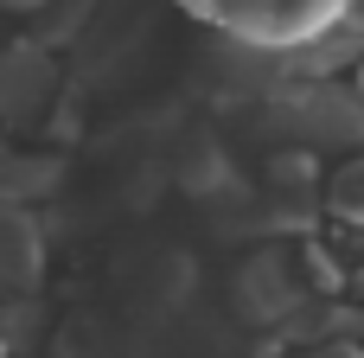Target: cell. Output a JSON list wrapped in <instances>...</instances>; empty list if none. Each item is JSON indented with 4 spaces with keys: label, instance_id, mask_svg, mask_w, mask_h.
I'll return each mask as SVG.
<instances>
[{
    "label": "cell",
    "instance_id": "cell-1",
    "mask_svg": "<svg viewBox=\"0 0 364 358\" xmlns=\"http://www.w3.org/2000/svg\"><path fill=\"white\" fill-rule=\"evenodd\" d=\"M269 122L307 147H364V96L326 77H288L269 96Z\"/></svg>",
    "mask_w": 364,
    "mask_h": 358
},
{
    "label": "cell",
    "instance_id": "cell-2",
    "mask_svg": "<svg viewBox=\"0 0 364 358\" xmlns=\"http://www.w3.org/2000/svg\"><path fill=\"white\" fill-rule=\"evenodd\" d=\"M230 301H237V320H250V327H288V320L301 314L307 288H301V275L288 269L282 250H262V256H250V263L237 269Z\"/></svg>",
    "mask_w": 364,
    "mask_h": 358
},
{
    "label": "cell",
    "instance_id": "cell-3",
    "mask_svg": "<svg viewBox=\"0 0 364 358\" xmlns=\"http://www.w3.org/2000/svg\"><path fill=\"white\" fill-rule=\"evenodd\" d=\"M51 58H45V38L32 45H6L0 51V122H32L45 102H51Z\"/></svg>",
    "mask_w": 364,
    "mask_h": 358
},
{
    "label": "cell",
    "instance_id": "cell-4",
    "mask_svg": "<svg viewBox=\"0 0 364 358\" xmlns=\"http://www.w3.org/2000/svg\"><path fill=\"white\" fill-rule=\"evenodd\" d=\"M38 263H45V231L26 211L0 205V288L6 295H26L32 275H38Z\"/></svg>",
    "mask_w": 364,
    "mask_h": 358
},
{
    "label": "cell",
    "instance_id": "cell-5",
    "mask_svg": "<svg viewBox=\"0 0 364 358\" xmlns=\"http://www.w3.org/2000/svg\"><path fill=\"white\" fill-rule=\"evenodd\" d=\"M326 211L346 218V224H364V154L346 160V167L326 179Z\"/></svg>",
    "mask_w": 364,
    "mask_h": 358
},
{
    "label": "cell",
    "instance_id": "cell-6",
    "mask_svg": "<svg viewBox=\"0 0 364 358\" xmlns=\"http://www.w3.org/2000/svg\"><path fill=\"white\" fill-rule=\"evenodd\" d=\"M90 13H96V0H51V6H45L38 38H70V32H83V26H90Z\"/></svg>",
    "mask_w": 364,
    "mask_h": 358
},
{
    "label": "cell",
    "instance_id": "cell-7",
    "mask_svg": "<svg viewBox=\"0 0 364 358\" xmlns=\"http://www.w3.org/2000/svg\"><path fill=\"white\" fill-rule=\"evenodd\" d=\"M307 358H364L358 346H346V339H326V346H314Z\"/></svg>",
    "mask_w": 364,
    "mask_h": 358
},
{
    "label": "cell",
    "instance_id": "cell-8",
    "mask_svg": "<svg viewBox=\"0 0 364 358\" xmlns=\"http://www.w3.org/2000/svg\"><path fill=\"white\" fill-rule=\"evenodd\" d=\"M0 6H13V13H32V6H51V0H0Z\"/></svg>",
    "mask_w": 364,
    "mask_h": 358
}]
</instances>
